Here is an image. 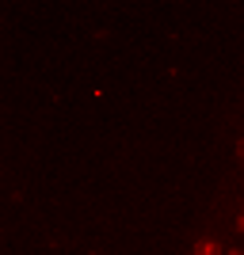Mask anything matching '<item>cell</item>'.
<instances>
[{"mask_svg": "<svg viewBox=\"0 0 244 255\" xmlns=\"http://www.w3.org/2000/svg\"><path fill=\"white\" fill-rule=\"evenodd\" d=\"M195 255H218V244H214L210 236H202L199 244H195Z\"/></svg>", "mask_w": 244, "mask_h": 255, "instance_id": "1", "label": "cell"}, {"mask_svg": "<svg viewBox=\"0 0 244 255\" xmlns=\"http://www.w3.org/2000/svg\"><path fill=\"white\" fill-rule=\"evenodd\" d=\"M237 229H241V233H244V210H241V217H237Z\"/></svg>", "mask_w": 244, "mask_h": 255, "instance_id": "3", "label": "cell"}, {"mask_svg": "<svg viewBox=\"0 0 244 255\" xmlns=\"http://www.w3.org/2000/svg\"><path fill=\"white\" fill-rule=\"evenodd\" d=\"M92 255H96V252H92Z\"/></svg>", "mask_w": 244, "mask_h": 255, "instance_id": "5", "label": "cell"}, {"mask_svg": "<svg viewBox=\"0 0 244 255\" xmlns=\"http://www.w3.org/2000/svg\"><path fill=\"white\" fill-rule=\"evenodd\" d=\"M229 255H244V252H237V248H233V252H229Z\"/></svg>", "mask_w": 244, "mask_h": 255, "instance_id": "4", "label": "cell"}, {"mask_svg": "<svg viewBox=\"0 0 244 255\" xmlns=\"http://www.w3.org/2000/svg\"><path fill=\"white\" fill-rule=\"evenodd\" d=\"M237 156H241V160H244V137H241V141H237Z\"/></svg>", "mask_w": 244, "mask_h": 255, "instance_id": "2", "label": "cell"}]
</instances>
